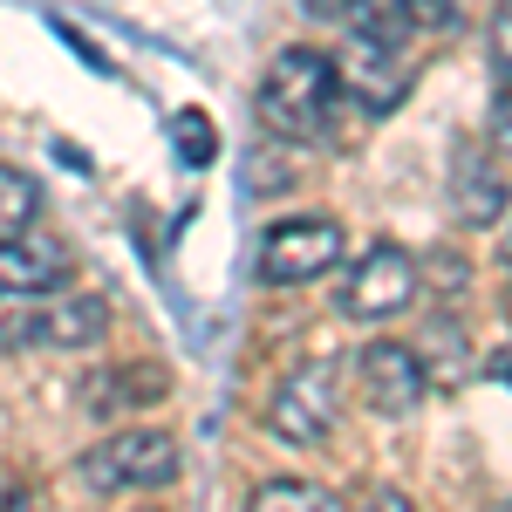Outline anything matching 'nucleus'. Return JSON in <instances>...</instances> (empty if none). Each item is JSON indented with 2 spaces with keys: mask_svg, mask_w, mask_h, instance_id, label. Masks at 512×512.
Here are the masks:
<instances>
[{
  "mask_svg": "<svg viewBox=\"0 0 512 512\" xmlns=\"http://www.w3.org/2000/svg\"><path fill=\"white\" fill-rule=\"evenodd\" d=\"M0 512H41V506H35V492H28V485H21L14 472H0Z\"/></svg>",
  "mask_w": 512,
  "mask_h": 512,
  "instance_id": "obj_18",
  "label": "nucleus"
},
{
  "mask_svg": "<svg viewBox=\"0 0 512 512\" xmlns=\"http://www.w3.org/2000/svg\"><path fill=\"white\" fill-rule=\"evenodd\" d=\"M246 512H342V499L308 478H267V485H253Z\"/></svg>",
  "mask_w": 512,
  "mask_h": 512,
  "instance_id": "obj_11",
  "label": "nucleus"
},
{
  "mask_svg": "<svg viewBox=\"0 0 512 512\" xmlns=\"http://www.w3.org/2000/svg\"><path fill=\"white\" fill-rule=\"evenodd\" d=\"M458 212H465L472 226H492V219L506 212V178L478 158V151H458Z\"/></svg>",
  "mask_w": 512,
  "mask_h": 512,
  "instance_id": "obj_10",
  "label": "nucleus"
},
{
  "mask_svg": "<svg viewBox=\"0 0 512 512\" xmlns=\"http://www.w3.org/2000/svg\"><path fill=\"white\" fill-rule=\"evenodd\" d=\"M362 403L376 417H417V403H424V355L403 349V342L362 349Z\"/></svg>",
  "mask_w": 512,
  "mask_h": 512,
  "instance_id": "obj_7",
  "label": "nucleus"
},
{
  "mask_svg": "<svg viewBox=\"0 0 512 512\" xmlns=\"http://www.w3.org/2000/svg\"><path fill=\"white\" fill-rule=\"evenodd\" d=\"M69 280V246L55 239H0V294H55Z\"/></svg>",
  "mask_w": 512,
  "mask_h": 512,
  "instance_id": "obj_9",
  "label": "nucleus"
},
{
  "mask_svg": "<svg viewBox=\"0 0 512 512\" xmlns=\"http://www.w3.org/2000/svg\"><path fill=\"white\" fill-rule=\"evenodd\" d=\"M41 212V185L28 171H14V164H0V239H21L35 226Z\"/></svg>",
  "mask_w": 512,
  "mask_h": 512,
  "instance_id": "obj_13",
  "label": "nucleus"
},
{
  "mask_svg": "<svg viewBox=\"0 0 512 512\" xmlns=\"http://www.w3.org/2000/svg\"><path fill=\"white\" fill-rule=\"evenodd\" d=\"M171 144H178V164H192V171H205L219 158V130H212L205 110H178L171 117Z\"/></svg>",
  "mask_w": 512,
  "mask_h": 512,
  "instance_id": "obj_14",
  "label": "nucleus"
},
{
  "mask_svg": "<svg viewBox=\"0 0 512 512\" xmlns=\"http://www.w3.org/2000/svg\"><path fill=\"white\" fill-rule=\"evenodd\" d=\"M342 260V226L335 219H280L260 239V280L267 287H308Z\"/></svg>",
  "mask_w": 512,
  "mask_h": 512,
  "instance_id": "obj_4",
  "label": "nucleus"
},
{
  "mask_svg": "<svg viewBox=\"0 0 512 512\" xmlns=\"http://www.w3.org/2000/svg\"><path fill=\"white\" fill-rule=\"evenodd\" d=\"M342 21H349V35H362V41H390V48L410 41L403 0H342Z\"/></svg>",
  "mask_w": 512,
  "mask_h": 512,
  "instance_id": "obj_12",
  "label": "nucleus"
},
{
  "mask_svg": "<svg viewBox=\"0 0 512 512\" xmlns=\"http://www.w3.org/2000/svg\"><path fill=\"white\" fill-rule=\"evenodd\" d=\"M485 48H492V76H499V89H512V0H499Z\"/></svg>",
  "mask_w": 512,
  "mask_h": 512,
  "instance_id": "obj_15",
  "label": "nucleus"
},
{
  "mask_svg": "<svg viewBox=\"0 0 512 512\" xmlns=\"http://www.w3.org/2000/svg\"><path fill=\"white\" fill-rule=\"evenodd\" d=\"M369 512H410V499H403V492H376V499H369Z\"/></svg>",
  "mask_w": 512,
  "mask_h": 512,
  "instance_id": "obj_19",
  "label": "nucleus"
},
{
  "mask_svg": "<svg viewBox=\"0 0 512 512\" xmlns=\"http://www.w3.org/2000/svg\"><path fill=\"white\" fill-rule=\"evenodd\" d=\"M335 76H342V89H349L355 103H369V110H396V103H403V89H410L403 48H390V41H362V35L342 41Z\"/></svg>",
  "mask_w": 512,
  "mask_h": 512,
  "instance_id": "obj_8",
  "label": "nucleus"
},
{
  "mask_svg": "<svg viewBox=\"0 0 512 512\" xmlns=\"http://www.w3.org/2000/svg\"><path fill=\"white\" fill-rule=\"evenodd\" d=\"M492 376H499V383H512V349H499V355H492Z\"/></svg>",
  "mask_w": 512,
  "mask_h": 512,
  "instance_id": "obj_20",
  "label": "nucleus"
},
{
  "mask_svg": "<svg viewBox=\"0 0 512 512\" xmlns=\"http://www.w3.org/2000/svg\"><path fill=\"white\" fill-rule=\"evenodd\" d=\"M492 512H512V506H492Z\"/></svg>",
  "mask_w": 512,
  "mask_h": 512,
  "instance_id": "obj_21",
  "label": "nucleus"
},
{
  "mask_svg": "<svg viewBox=\"0 0 512 512\" xmlns=\"http://www.w3.org/2000/svg\"><path fill=\"white\" fill-rule=\"evenodd\" d=\"M267 431L280 444H321L335 431V362H301L267 403Z\"/></svg>",
  "mask_w": 512,
  "mask_h": 512,
  "instance_id": "obj_6",
  "label": "nucleus"
},
{
  "mask_svg": "<svg viewBox=\"0 0 512 512\" xmlns=\"http://www.w3.org/2000/svg\"><path fill=\"white\" fill-rule=\"evenodd\" d=\"M335 96H342V76L321 48H280L260 76V123L287 144H315L335 123Z\"/></svg>",
  "mask_w": 512,
  "mask_h": 512,
  "instance_id": "obj_1",
  "label": "nucleus"
},
{
  "mask_svg": "<svg viewBox=\"0 0 512 512\" xmlns=\"http://www.w3.org/2000/svg\"><path fill=\"white\" fill-rule=\"evenodd\" d=\"M410 28H451L458 21V0H403Z\"/></svg>",
  "mask_w": 512,
  "mask_h": 512,
  "instance_id": "obj_16",
  "label": "nucleus"
},
{
  "mask_svg": "<svg viewBox=\"0 0 512 512\" xmlns=\"http://www.w3.org/2000/svg\"><path fill=\"white\" fill-rule=\"evenodd\" d=\"M410 294H417V260H410L403 246H390V239H376V246L349 267L335 308H342L349 321H390V315L410 308Z\"/></svg>",
  "mask_w": 512,
  "mask_h": 512,
  "instance_id": "obj_3",
  "label": "nucleus"
},
{
  "mask_svg": "<svg viewBox=\"0 0 512 512\" xmlns=\"http://www.w3.org/2000/svg\"><path fill=\"white\" fill-rule=\"evenodd\" d=\"M185 465L171 431H117L96 451H82V485L89 492H144V485H171Z\"/></svg>",
  "mask_w": 512,
  "mask_h": 512,
  "instance_id": "obj_2",
  "label": "nucleus"
},
{
  "mask_svg": "<svg viewBox=\"0 0 512 512\" xmlns=\"http://www.w3.org/2000/svg\"><path fill=\"white\" fill-rule=\"evenodd\" d=\"M492 151L512 158V89H499V103H492Z\"/></svg>",
  "mask_w": 512,
  "mask_h": 512,
  "instance_id": "obj_17",
  "label": "nucleus"
},
{
  "mask_svg": "<svg viewBox=\"0 0 512 512\" xmlns=\"http://www.w3.org/2000/svg\"><path fill=\"white\" fill-rule=\"evenodd\" d=\"M103 301L96 294H62V301H41L21 315L0 321V349H89L103 335Z\"/></svg>",
  "mask_w": 512,
  "mask_h": 512,
  "instance_id": "obj_5",
  "label": "nucleus"
}]
</instances>
